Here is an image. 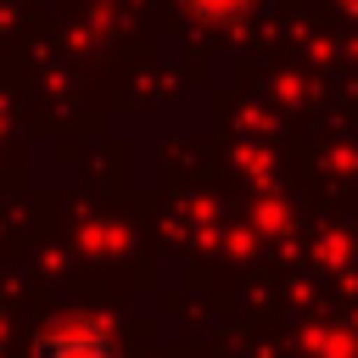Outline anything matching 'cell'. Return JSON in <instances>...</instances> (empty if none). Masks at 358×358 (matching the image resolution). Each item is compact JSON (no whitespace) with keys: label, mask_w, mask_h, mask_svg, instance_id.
I'll list each match as a JSON object with an SVG mask.
<instances>
[{"label":"cell","mask_w":358,"mask_h":358,"mask_svg":"<svg viewBox=\"0 0 358 358\" xmlns=\"http://www.w3.org/2000/svg\"><path fill=\"white\" fill-rule=\"evenodd\" d=\"M201 22H229V17H241V11H252V0H185Z\"/></svg>","instance_id":"cell-2"},{"label":"cell","mask_w":358,"mask_h":358,"mask_svg":"<svg viewBox=\"0 0 358 358\" xmlns=\"http://www.w3.org/2000/svg\"><path fill=\"white\" fill-rule=\"evenodd\" d=\"M34 358H123V352H117V330L106 319L67 313V319H56V324L39 330Z\"/></svg>","instance_id":"cell-1"}]
</instances>
